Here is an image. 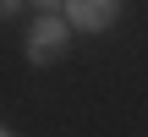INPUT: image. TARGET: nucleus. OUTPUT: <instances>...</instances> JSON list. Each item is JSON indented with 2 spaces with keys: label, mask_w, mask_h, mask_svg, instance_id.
Returning <instances> with one entry per match:
<instances>
[{
  "label": "nucleus",
  "mask_w": 148,
  "mask_h": 137,
  "mask_svg": "<svg viewBox=\"0 0 148 137\" xmlns=\"http://www.w3.org/2000/svg\"><path fill=\"white\" fill-rule=\"evenodd\" d=\"M66 49H71L66 22H60L55 11H44V16L33 22V33H27V60H33V66H49V60H60Z\"/></svg>",
  "instance_id": "nucleus-1"
},
{
  "label": "nucleus",
  "mask_w": 148,
  "mask_h": 137,
  "mask_svg": "<svg viewBox=\"0 0 148 137\" xmlns=\"http://www.w3.org/2000/svg\"><path fill=\"white\" fill-rule=\"evenodd\" d=\"M66 16L88 33H104L115 16H121V0H66Z\"/></svg>",
  "instance_id": "nucleus-2"
},
{
  "label": "nucleus",
  "mask_w": 148,
  "mask_h": 137,
  "mask_svg": "<svg viewBox=\"0 0 148 137\" xmlns=\"http://www.w3.org/2000/svg\"><path fill=\"white\" fill-rule=\"evenodd\" d=\"M0 16H16V0H0Z\"/></svg>",
  "instance_id": "nucleus-3"
},
{
  "label": "nucleus",
  "mask_w": 148,
  "mask_h": 137,
  "mask_svg": "<svg viewBox=\"0 0 148 137\" xmlns=\"http://www.w3.org/2000/svg\"><path fill=\"white\" fill-rule=\"evenodd\" d=\"M38 5H66V0H38Z\"/></svg>",
  "instance_id": "nucleus-4"
},
{
  "label": "nucleus",
  "mask_w": 148,
  "mask_h": 137,
  "mask_svg": "<svg viewBox=\"0 0 148 137\" xmlns=\"http://www.w3.org/2000/svg\"><path fill=\"white\" fill-rule=\"evenodd\" d=\"M0 137H5V126H0Z\"/></svg>",
  "instance_id": "nucleus-5"
}]
</instances>
